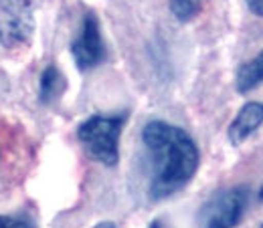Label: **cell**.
<instances>
[{"instance_id":"3","label":"cell","mask_w":263,"mask_h":228,"mask_svg":"<svg viewBox=\"0 0 263 228\" xmlns=\"http://www.w3.org/2000/svg\"><path fill=\"white\" fill-rule=\"evenodd\" d=\"M34 31V0H0V45L18 49Z\"/></svg>"},{"instance_id":"11","label":"cell","mask_w":263,"mask_h":228,"mask_svg":"<svg viewBox=\"0 0 263 228\" xmlns=\"http://www.w3.org/2000/svg\"><path fill=\"white\" fill-rule=\"evenodd\" d=\"M245 2H247L249 10H251L253 14H257V16L263 18V0H245Z\"/></svg>"},{"instance_id":"9","label":"cell","mask_w":263,"mask_h":228,"mask_svg":"<svg viewBox=\"0 0 263 228\" xmlns=\"http://www.w3.org/2000/svg\"><path fill=\"white\" fill-rule=\"evenodd\" d=\"M202 8V0H170V12L180 20L189 23Z\"/></svg>"},{"instance_id":"5","label":"cell","mask_w":263,"mask_h":228,"mask_svg":"<svg viewBox=\"0 0 263 228\" xmlns=\"http://www.w3.org/2000/svg\"><path fill=\"white\" fill-rule=\"evenodd\" d=\"M71 55L75 59V65L81 71L93 69L105 59V45L101 38V31H99V23L96 14H91V12L85 14L81 33L71 43Z\"/></svg>"},{"instance_id":"7","label":"cell","mask_w":263,"mask_h":228,"mask_svg":"<svg viewBox=\"0 0 263 228\" xmlns=\"http://www.w3.org/2000/svg\"><path fill=\"white\" fill-rule=\"evenodd\" d=\"M263 81V51L245 65L239 67L237 77H235V87L239 93H247L253 87H257Z\"/></svg>"},{"instance_id":"1","label":"cell","mask_w":263,"mask_h":228,"mask_svg":"<svg viewBox=\"0 0 263 228\" xmlns=\"http://www.w3.org/2000/svg\"><path fill=\"white\" fill-rule=\"evenodd\" d=\"M142 141L152 162L150 196L162 200L180 192L197 174L198 148L195 139L172 123L154 119L144 126Z\"/></svg>"},{"instance_id":"10","label":"cell","mask_w":263,"mask_h":228,"mask_svg":"<svg viewBox=\"0 0 263 228\" xmlns=\"http://www.w3.org/2000/svg\"><path fill=\"white\" fill-rule=\"evenodd\" d=\"M0 228H34V224L25 216H2L0 214Z\"/></svg>"},{"instance_id":"4","label":"cell","mask_w":263,"mask_h":228,"mask_svg":"<svg viewBox=\"0 0 263 228\" xmlns=\"http://www.w3.org/2000/svg\"><path fill=\"white\" fill-rule=\"evenodd\" d=\"M247 204L245 188H229L215 194L200 210V228H235Z\"/></svg>"},{"instance_id":"13","label":"cell","mask_w":263,"mask_h":228,"mask_svg":"<svg viewBox=\"0 0 263 228\" xmlns=\"http://www.w3.org/2000/svg\"><path fill=\"white\" fill-rule=\"evenodd\" d=\"M150 228H164V226H162V222H160V220H154V222L150 224Z\"/></svg>"},{"instance_id":"6","label":"cell","mask_w":263,"mask_h":228,"mask_svg":"<svg viewBox=\"0 0 263 228\" xmlns=\"http://www.w3.org/2000/svg\"><path fill=\"white\" fill-rule=\"evenodd\" d=\"M263 123V105L257 101H249L241 107V111L237 113V117L233 119L229 126V141L233 146L243 143L253 131Z\"/></svg>"},{"instance_id":"12","label":"cell","mask_w":263,"mask_h":228,"mask_svg":"<svg viewBox=\"0 0 263 228\" xmlns=\"http://www.w3.org/2000/svg\"><path fill=\"white\" fill-rule=\"evenodd\" d=\"M96 228H118V226H116L114 222H99V224Z\"/></svg>"},{"instance_id":"8","label":"cell","mask_w":263,"mask_h":228,"mask_svg":"<svg viewBox=\"0 0 263 228\" xmlns=\"http://www.w3.org/2000/svg\"><path fill=\"white\" fill-rule=\"evenodd\" d=\"M65 89V79L61 75V71L57 65H49L39 81V99L41 103H51L53 99H57Z\"/></svg>"},{"instance_id":"2","label":"cell","mask_w":263,"mask_h":228,"mask_svg":"<svg viewBox=\"0 0 263 228\" xmlns=\"http://www.w3.org/2000/svg\"><path fill=\"white\" fill-rule=\"evenodd\" d=\"M124 123L126 113L91 115L77 128V137L89 158L114 168L120 162V135Z\"/></svg>"}]
</instances>
